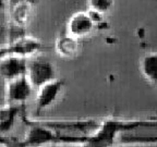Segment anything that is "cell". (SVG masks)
Here are the masks:
<instances>
[{"mask_svg":"<svg viewBox=\"0 0 157 147\" xmlns=\"http://www.w3.org/2000/svg\"><path fill=\"white\" fill-rule=\"evenodd\" d=\"M142 125V121H104L94 134L84 141L87 147H111L115 144L119 134L124 131L137 130Z\"/></svg>","mask_w":157,"mask_h":147,"instance_id":"cell-1","label":"cell"},{"mask_svg":"<svg viewBox=\"0 0 157 147\" xmlns=\"http://www.w3.org/2000/svg\"><path fill=\"white\" fill-rule=\"evenodd\" d=\"M26 76L34 87L40 88L56 80V70L47 59L35 58L27 63Z\"/></svg>","mask_w":157,"mask_h":147,"instance_id":"cell-2","label":"cell"},{"mask_svg":"<svg viewBox=\"0 0 157 147\" xmlns=\"http://www.w3.org/2000/svg\"><path fill=\"white\" fill-rule=\"evenodd\" d=\"M0 71L5 80L11 82L17 78L26 76L27 62L25 58L17 55H8L7 57L2 56Z\"/></svg>","mask_w":157,"mask_h":147,"instance_id":"cell-3","label":"cell"},{"mask_svg":"<svg viewBox=\"0 0 157 147\" xmlns=\"http://www.w3.org/2000/svg\"><path fill=\"white\" fill-rule=\"evenodd\" d=\"M33 87L34 86L29 82L27 76H23L9 82L7 88L8 104L20 106L23 105L32 95Z\"/></svg>","mask_w":157,"mask_h":147,"instance_id":"cell-4","label":"cell"},{"mask_svg":"<svg viewBox=\"0 0 157 147\" xmlns=\"http://www.w3.org/2000/svg\"><path fill=\"white\" fill-rule=\"evenodd\" d=\"M62 138H59L50 129H47L44 125H35L33 124L29 127L25 140L22 142L24 147H40L43 145L56 143Z\"/></svg>","mask_w":157,"mask_h":147,"instance_id":"cell-5","label":"cell"},{"mask_svg":"<svg viewBox=\"0 0 157 147\" xmlns=\"http://www.w3.org/2000/svg\"><path fill=\"white\" fill-rule=\"evenodd\" d=\"M62 89V82L60 80H55L50 83L46 84L39 88L38 95L36 97V112L40 115V112L46 110L47 108L52 106L58 99L59 95Z\"/></svg>","mask_w":157,"mask_h":147,"instance_id":"cell-6","label":"cell"},{"mask_svg":"<svg viewBox=\"0 0 157 147\" xmlns=\"http://www.w3.org/2000/svg\"><path fill=\"white\" fill-rule=\"evenodd\" d=\"M93 20L84 13L76 14L70 20L69 23V33L73 37H82L90 34L93 28Z\"/></svg>","mask_w":157,"mask_h":147,"instance_id":"cell-7","label":"cell"},{"mask_svg":"<svg viewBox=\"0 0 157 147\" xmlns=\"http://www.w3.org/2000/svg\"><path fill=\"white\" fill-rule=\"evenodd\" d=\"M20 110H21V106L20 105L8 104L7 107L2 108L1 115H0V129H1L2 134L10 132L11 129L14 126Z\"/></svg>","mask_w":157,"mask_h":147,"instance_id":"cell-8","label":"cell"},{"mask_svg":"<svg viewBox=\"0 0 157 147\" xmlns=\"http://www.w3.org/2000/svg\"><path fill=\"white\" fill-rule=\"evenodd\" d=\"M40 47L39 43H37L34 39L22 38L17 42L13 43V45L10 47V51L8 55H17L20 57H26L27 55H32L37 51Z\"/></svg>","mask_w":157,"mask_h":147,"instance_id":"cell-9","label":"cell"},{"mask_svg":"<svg viewBox=\"0 0 157 147\" xmlns=\"http://www.w3.org/2000/svg\"><path fill=\"white\" fill-rule=\"evenodd\" d=\"M56 48L60 56L72 57L78 51V43L76 40V37L71 35L63 36L57 42Z\"/></svg>","mask_w":157,"mask_h":147,"instance_id":"cell-10","label":"cell"},{"mask_svg":"<svg viewBox=\"0 0 157 147\" xmlns=\"http://www.w3.org/2000/svg\"><path fill=\"white\" fill-rule=\"evenodd\" d=\"M142 72L148 81L157 83V54H150L143 59Z\"/></svg>","mask_w":157,"mask_h":147,"instance_id":"cell-11","label":"cell"},{"mask_svg":"<svg viewBox=\"0 0 157 147\" xmlns=\"http://www.w3.org/2000/svg\"><path fill=\"white\" fill-rule=\"evenodd\" d=\"M91 5L96 11L104 12L111 7L113 0H91Z\"/></svg>","mask_w":157,"mask_h":147,"instance_id":"cell-12","label":"cell"}]
</instances>
